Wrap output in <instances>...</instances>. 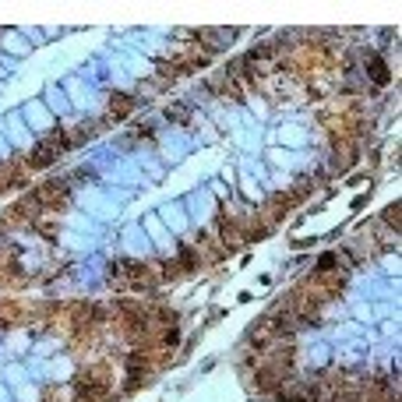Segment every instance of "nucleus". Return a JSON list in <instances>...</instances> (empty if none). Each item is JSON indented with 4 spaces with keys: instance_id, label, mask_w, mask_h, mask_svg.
<instances>
[{
    "instance_id": "4",
    "label": "nucleus",
    "mask_w": 402,
    "mask_h": 402,
    "mask_svg": "<svg viewBox=\"0 0 402 402\" xmlns=\"http://www.w3.org/2000/svg\"><path fill=\"white\" fill-rule=\"evenodd\" d=\"M385 223H395V230H399V205H395V208H388V212H385Z\"/></svg>"
},
{
    "instance_id": "5",
    "label": "nucleus",
    "mask_w": 402,
    "mask_h": 402,
    "mask_svg": "<svg viewBox=\"0 0 402 402\" xmlns=\"http://www.w3.org/2000/svg\"><path fill=\"white\" fill-rule=\"evenodd\" d=\"M321 268H335V254H325L321 258Z\"/></svg>"
},
{
    "instance_id": "3",
    "label": "nucleus",
    "mask_w": 402,
    "mask_h": 402,
    "mask_svg": "<svg viewBox=\"0 0 402 402\" xmlns=\"http://www.w3.org/2000/svg\"><path fill=\"white\" fill-rule=\"evenodd\" d=\"M134 106V99H127V96H116L113 103H110V110H113V116H123V113H127Z\"/></svg>"
},
{
    "instance_id": "2",
    "label": "nucleus",
    "mask_w": 402,
    "mask_h": 402,
    "mask_svg": "<svg viewBox=\"0 0 402 402\" xmlns=\"http://www.w3.org/2000/svg\"><path fill=\"white\" fill-rule=\"evenodd\" d=\"M367 67H370V78H374L378 85H385V81L392 78V74H388V67L381 64V60H378V57H370V64H367Z\"/></svg>"
},
{
    "instance_id": "1",
    "label": "nucleus",
    "mask_w": 402,
    "mask_h": 402,
    "mask_svg": "<svg viewBox=\"0 0 402 402\" xmlns=\"http://www.w3.org/2000/svg\"><path fill=\"white\" fill-rule=\"evenodd\" d=\"M78 395L88 402V399H103L106 395V385L103 381H78Z\"/></svg>"
}]
</instances>
